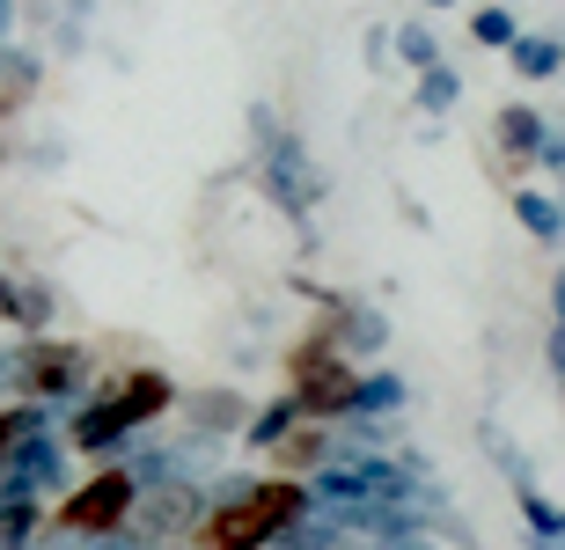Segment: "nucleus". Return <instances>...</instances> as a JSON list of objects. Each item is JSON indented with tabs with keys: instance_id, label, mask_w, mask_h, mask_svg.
Here are the masks:
<instances>
[{
	"instance_id": "obj_26",
	"label": "nucleus",
	"mask_w": 565,
	"mask_h": 550,
	"mask_svg": "<svg viewBox=\"0 0 565 550\" xmlns=\"http://www.w3.org/2000/svg\"><path fill=\"white\" fill-rule=\"evenodd\" d=\"M382 550H412V536H404V543H382Z\"/></svg>"
},
{
	"instance_id": "obj_21",
	"label": "nucleus",
	"mask_w": 565,
	"mask_h": 550,
	"mask_svg": "<svg viewBox=\"0 0 565 550\" xmlns=\"http://www.w3.org/2000/svg\"><path fill=\"white\" fill-rule=\"evenodd\" d=\"M243 419V397L235 389H213V397H199V425H235Z\"/></svg>"
},
{
	"instance_id": "obj_3",
	"label": "nucleus",
	"mask_w": 565,
	"mask_h": 550,
	"mask_svg": "<svg viewBox=\"0 0 565 550\" xmlns=\"http://www.w3.org/2000/svg\"><path fill=\"white\" fill-rule=\"evenodd\" d=\"M169 397H177V389H169V375H132L126 389H110L104 403H88L82 419H74V441H82L88 455H110L132 425H147L154 411H169Z\"/></svg>"
},
{
	"instance_id": "obj_22",
	"label": "nucleus",
	"mask_w": 565,
	"mask_h": 550,
	"mask_svg": "<svg viewBox=\"0 0 565 550\" xmlns=\"http://www.w3.org/2000/svg\"><path fill=\"white\" fill-rule=\"evenodd\" d=\"M544 360H551V381H558V397H565V331H551V345H544Z\"/></svg>"
},
{
	"instance_id": "obj_15",
	"label": "nucleus",
	"mask_w": 565,
	"mask_h": 550,
	"mask_svg": "<svg viewBox=\"0 0 565 550\" xmlns=\"http://www.w3.org/2000/svg\"><path fill=\"white\" fill-rule=\"evenodd\" d=\"M279 543H287V550H338V543H345V529H338L331 514H323V521H309V514H301L294 529H279Z\"/></svg>"
},
{
	"instance_id": "obj_11",
	"label": "nucleus",
	"mask_w": 565,
	"mask_h": 550,
	"mask_svg": "<svg viewBox=\"0 0 565 550\" xmlns=\"http://www.w3.org/2000/svg\"><path fill=\"white\" fill-rule=\"evenodd\" d=\"M507 60H514V74H522V82H551V74L565 66V52H558V37L514 30V44H507Z\"/></svg>"
},
{
	"instance_id": "obj_17",
	"label": "nucleus",
	"mask_w": 565,
	"mask_h": 550,
	"mask_svg": "<svg viewBox=\"0 0 565 550\" xmlns=\"http://www.w3.org/2000/svg\"><path fill=\"white\" fill-rule=\"evenodd\" d=\"M484 447H492V463H500V477H507L514 492H522V485H536V477H529V455H522L514 441H507L500 425H484Z\"/></svg>"
},
{
	"instance_id": "obj_23",
	"label": "nucleus",
	"mask_w": 565,
	"mask_h": 550,
	"mask_svg": "<svg viewBox=\"0 0 565 550\" xmlns=\"http://www.w3.org/2000/svg\"><path fill=\"white\" fill-rule=\"evenodd\" d=\"M551 316H558V331H565V272L551 279Z\"/></svg>"
},
{
	"instance_id": "obj_8",
	"label": "nucleus",
	"mask_w": 565,
	"mask_h": 550,
	"mask_svg": "<svg viewBox=\"0 0 565 550\" xmlns=\"http://www.w3.org/2000/svg\"><path fill=\"white\" fill-rule=\"evenodd\" d=\"M492 132H500V148H507V162H536V148H544L551 132H544V118L529 104H507L500 118H492Z\"/></svg>"
},
{
	"instance_id": "obj_6",
	"label": "nucleus",
	"mask_w": 565,
	"mask_h": 550,
	"mask_svg": "<svg viewBox=\"0 0 565 550\" xmlns=\"http://www.w3.org/2000/svg\"><path fill=\"white\" fill-rule=\"evenodd\" d=\"M22 389V397H38V403H52V397H74V381H82V353H66V345H52V338H30L15 353V375H8Z\"/></svg>"
},
{
	"instance_id": "obj_7",
	"label": "nucleus",
	"mask_w": 565,
	"mask_h": 550,
	"mask_svg": "<svg viewBox=\"0 0 565 550\" xmlns=\"http://www.w3.org/2000/svg\"><path fill=\"white\" fill-rule=\"evenodd\" d=\"M199 507H206V499H199L191 485H169V492H154V499H147L140 529H147V536H184L191 521H199Z\"/></svg>"
},
{
	"instance_id": "obj_5",
	"label": "nucleus",
	"mask_w": 565,
	"mask_h": 550,
	"mask_svg": "<svg viewBox=\"0 0 565 550\" xmlns=\"http://www.w3.org/2000/svg\"><path fill=\"white\" fill-rule=\"evenodd\" d=\"M132 499H140L132 470H104V477H88V485L66 499V529L74 536H110L132 514Z\"/></svg>"
},
{
	"instance_id": "obj_12",
	"label": "nucleus",
	"mask_w": 565,
	"mask_h": 550,
	"mask_svg": "<svg viewBox=\"0 0 565 550\" xmlns=\"http://www.w3.org/2000/svg\"><path fill=\"white\" fill-rule=\"evenodd\" d=\"M514 220H522L536 242H558V235H565V206L544 198V191H514Z\"/></svg>"
},
{
	"instance_id": "obj_25",
	"label": "nucleus",
	"mask_w": 565,
	"mask_h": 550,
	"mask_svg": "<svg viewBox=\"0 0 565 550\" xmlns=\"http://www.w3.org/2000/svg\"><path fill=\"white\" fill-rule=\"evenodd\" d=\"M419 8H456V0H419Z\"/></svg>"
},
{
	"instance_id": "obj_19",
	"label": "nucleus",
	"mask_w": 565,
	"mask_h": 550,
	"mask_svg": "<svg viewBox=\"0 0 565 550\" xmlns=\"http://www.w3.org/2000/svg\"><path fill=\"white\" fill-rule=\"evenodd\" d=\"M397 403H404V381H397V375L353 381V411H397Z\"/></svg>"
},
{
	"instance_id": "obj_13",
	"label": "nucleus",
	"mask_w": 565,
	"mask_h": 550,
	"mask_svg": "<svg viewBox=\"0 0 565 550\" xmlns=\"http://www.w3.org/2000/svg\"><path fill=\"white\" fill-rule=\"evenodd\" d=\"M456 104H462V74H456L448 60H434V66L419 74V110H426V118H448Z\"/></svg>"
},
{
	"instance_id": "obj_4",
	"label": "nucleus",
	"mask_w": 565,
	"mask_h": 550,
	"mask_svg": "<svg viewBox=\"0 0 565 550\" xmlns=\"http://www.w3.org/2000/svg\"><path fill=\"white\" fill-rule=\"evenodd\" d=\"M294 403L316 411V419H345V411H353V375L338 367V345L316 338L309 353H301V367H294Z\"/></svg>"
},
{
	"instance_id": "obj_2",
	"label": "nucleus",
	"mask_w": 565,
	"mask_h": 550,
	"mask_svg": "<svg viewBox=\"0 0 565 550\" xmlns=\"http://www.w3.org/2000/svg\"><path fill=\"white\" fill-rule=\"evenodd\" d=\"M250 126H257V170H265V191L279 198L287 220H309L316 198H323V176H316L309 148H301L287 126H273V110H257Z\"/></svg>"
},
{
	"instance_id": "obj_20",
	"label": "nucleus",
	"mask_w": 565,
	"mask_h": 550,
	"mask_svg": "<svg viewBox=\"0 0 565 550\" xmlns=\"http://www.w3.org/2000/svg\"><path fill=\"white\" fill-rule=\"evenodd\" d=\"M470 37L507 52V44H514V15H507V8H478V15H470Z\"/></svg>"
},
{
	"instance_id": "obj_1",
	"label": "nucleus",
	"mask_w": 565,
	"mask_h": 550,
	"mask_svg": "<svg viewBox=\"0 0 565 550\" xmlns=\"http://www.w3.org/2000/svg\"><path fill=\"white\" fill-rule=\"evenodd\" d=\"M301 514H309V485H250V499L213 507L206 543L213 550H265V543H279V529H294Z\"/></svg>"
},
{
	"instance_id": "obj_28",
	"label": "nucleus",
	"mask_w": 565,
	"mask_h": 550,
	"mask_svg": "<svg viewBox=\"0 0 565 550\" xmlns=\"http://www.w3.org/2000/svg\"><path fill=\"white\" fill-rule=\"evenodd\" d=\"M558 176H565V170H558Z\"/></svg>"
},
{
	"instance_id": "obj_9",
	"label": "nucleus",
	"mask_w": 565,
	"mask_h": 550,
	"mask_svg": "<svg viewBox=\"0 0 565 550\" xmlns=\"http://www.w3.org/2000/svg\"><path fill=\"white\" fill-rule=\"evenodd\" d=\"M0 323L44 331V323H52V294H44L38 279H0Z\"/></svg>"
},
{
	"instance_id": "obj_16",
	"label": "nucleus",
	"mask_w": 565,
	"mask_h": 550,
	"mask_svg": "<svg viewBox=\"0 0 565 550\" xmlns=\"http://www.w3.org/2000/svg\"><path fill=\"white\" fill-rule=\"evenodd\" d=\"M397 60H404V66H419V74H426V66L440 60V37L426 30V22H397Z\"/></svg>"
},
{
	"instance_id": "obj_10",
	"label": "nucleus",
	"mask_w": 565,
	"mask_h": 550,
	"mask_svg": "<svg viewBox=\"0 0 565 550\" xmlns=\"http://www.w3.org/2000/svg\"><path fill=\"white\" fill-rule=\"evenodd\" d=\"M514 499H522L529 543H536V550H565V507H558V499H544V492H536V485H522V492H514Z\"/></svg>"
},
{
	"instance_id": "obj_18",
	"label": "nucleus",
	"mask_w": 565,
	"mask_h": 550,
	"mask_svg": "<svg viewBox=\"0 0 565 550\" xmlns=\"http://www.w3.org/2000/svg\"><path fill=\"white\" fill-rule=\"evenodd\" d=\"M38 529V499H0V550H22Z\"/></svg>"
},
{
	"instance_id": "obj_27",
	"label": "nucleus",
	"mask_w": 565,
	"mask_h": 550,
	"mask_svg": "<svg viewBox=\"0 0 565 550\" xmlns=\"http://www.w3.org/2000/svg\"><path fill=\"white\" fill-rule=\"evenodd\" d=\"M558 52H565V30H558Z\"/></svg>"
},
{
	"instance_id": "obj_24",
	"label": "nucleus",
	"mask_w": 565,
	"mask_h": 550,
	"mask_svg": "<svg viewBox=\"0 0 565 550\" xmlns=\"http://www.w3.org/2000/svg\"><path fill=\"white\" fill-rule=\"evenodd\" d=\"M8 22H15V0H0V37H8Z\"/></svg>"
},
{
	"instance_id": "obj_14",
	"label": "nucleus",
	"mask_w": 565,
	"mask_h": 550,
	"mask_svg": "<svg viewBox=\"0 0 565 550\" xmlns=\"http://www.w3.org/2000/svg\"><path fill=\"white\" fill-rule=\"evenodd\" d=\"M294 419H301V403H294V397L265 403V411L250 419V447H273V441H287V433H294Z\"/></svg>"
}]
</instances>
